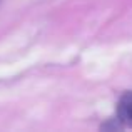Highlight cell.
<instances>
[{"instance_id":"obj_1","label":"cell","mask_w":132,"mask_h":132,"mask_svg":"<svg viewBox=\"0 0 132 132\" xmlns=\"http://www.w3.org/2000/svg\"><path fill=\"white\" fill-rule=\"evenodd\" d=\"M117 119L124 126H132V94L127 92L120 97L117 105Z\"/></svg>"},{"instance_id":"obj_2","label":"cell","mask_w":132,"mask_h":132,"mask_svg":"<svg viewBox=\"0 0 132 132\" xmlns=\"http://www.w3.org/2000/svg\"><path fill=\"white\" fill-rule=\"evenodd\" d=\"M122 127H124V124L120 122L119 119H114V120H110V122L102 124V126H100V130H120Z\"/></svg>"}]
</instances>
